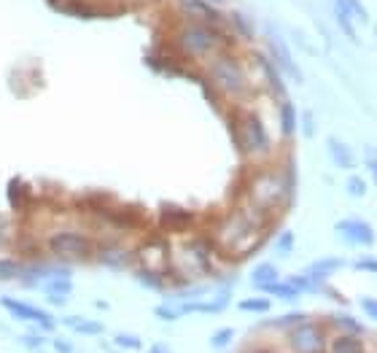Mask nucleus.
I'll return each mask as SVG.
<instances>
[{
  "mask_svg": "<svg viewBox=\"0 0 377 353\" xmlns=\"http://www.w3.org/2000/svg\"><path fill=\"white\" fill-rule=\"evenodd\" d=\"M49 248H51V254L60 256V259L78 261V259H87V256H89L92 251H94V243H92V237H87L84 232L65 230L49 237Z\"/></svg>",
  "mask_w": 377,
  "mask_h": 353,
  "instance_id": "f257e3e1",
  "label": "nucleus"
},
{
  "mask_svg": "<svg viewBox=\"0 0 377 353\" xmlns=\"http://www.w3.org/2000/svg\"><path fill=\"white\" fill-rule=\"evenodd\" d=\"M288 348L294 353H323L326 351V335L316 321H302L288 329Z\"/></svg>",
  "mask_w": 377,
  "mask_h": 353,
  "instance_id": "f03ea898",
  "label": "nucleus"
},
{
  "mask_svg": "<svg viewBox=\"0 0 377 353\" xmlns=\"http://www.w3.org/2000/svg\"><path fill=\"white\" fill-rule=\"evenodd\" d=\"M211 76L224 92H229V94L245 92V73H242V68L232 60V57H218V60L213 62Z\"/></svg>",
  "mask_w": 377,
  "mask_h": 353,
  "instance_id": "7ed1b4c3",
  "label": "nucleus"
},
{
  "mask_svg": "<svg viewBox=\"0 0 377 353\" xmlns=\"http://www.w3.org/2000/svg\"><path fill=\"white\" fill-rule=\"evenodd\" d=\"M0 305L6 307L14 318H19V321H25V323H35V326H41L44 332H51V329L57 326V321H54L46 310L30 305V302H22V299H14V297H0Z\"/></svg>",
  "mask_w": 377,
  "mask_h": 353,
  "instance_id": "20e7f679",
  "label": "nucleus"
},
{
  "mask_svg": "<svg viewBox=\"0 0 377 353\" xmlns=\"http://www.w3.org/2000/svg\"><path fill=\"white\" fill-rule=\"evenodd\" d=\"M216 44H218V35L208 25H189L181 32V49L186 54H194V57L211 54L213 49H216Z\"/></svg>",
  "mask_w": 377,
  "mask_h": 353,
  "instance_id": "39448f33",
  "label": "nucleus"
},
{
  "mask_svg": "<svg viewBox=\"0 0 377 353\" xmlns=\"http://www.w3.org/2000/svg\"><path fill=\"white\" fill-rule=\"evenodd\" d=\"M337 237L345 240L347 246H375V230L372 224H366L364 218H340L337 221Z\"/></svg>",
  "mask_w": 377,
  "mask_h": 353,
  "instance_id": "423d86ee",
  "label": "nucleus"
},
{
  "mask_svg": "<svg viewBox=\"0 0 377 353\" xmlns=\"http://www.w3.org/2000/svg\"><path fill=\"white\" fill-rule=\"evenodd\" d=\"M240 146L248 154H264L270 149V135L259 116H245L240 122Z\"/></svg>",
  "mask_w": 377,
  "mask_h": 353,
  "instance_id": "0eeeda50",
  "label": "nucleus"
},
{
  "mask_svg": "<svg viewBox=\"0 0 377 353\" xmlns=\"http://www.w3.org/2000/svg\"><path fill=\"white\" fill-rule=\"evenodd\" d=\"M270 51L272 57H275V62H278V68L280 70H286V76L291 78V81H297V84H302L304 81V76H302V68L294 62V57H291V51H288V47L280 41V35H275V32L270 30Z\"/></svg>",
  "mask_w": 377,
  "mask_h": 353,
  "instance_id": "6e6552de",
  "label": "nucleus"
},
{
  "mask_svg": "<svg viewBox=\"0 0 377 353\" xmlns=\"http://www.w3.org/2000/svg\"><path fill=\"white\" fill-rule=\"evenodd\" d=\"M286 192V184L278 178V175H267V178H259L254 184V194H257L259 205L257 208H270L272 202H278Z\"/></svg>",
  "mask_w": 377,
  "mask_h": 353,
  "instance_id": "1a4fd4ad",
  "label": "nucleus"
},
{
  "mask_svg": "<svg viewBox=\"0 0 377 353\" xmlns=\"http://www.w3.org/2000/svg\"><path fill=\"white\" fill-rule=\"evenodd\" d=\"M345 267V259H340V256H326V259H318V261H313L307 270H304V275L310 278L313 283H323L326 278L332 275V273H337V270H342Z\"/></svg>",
  "mask_w": 377,
  "mask_h": 353,
  "instance_id": "9d476101",
  "label": "nucleus"
},
{
  "mask_svg": "<svg viewBox=\"0 0 377 353\" xmlns=\"http://www.w3.org/2000/svg\"><path fill=\"white\" fill-rule=\"evenodd\" d=\"M326 151H329V156H332V162L337 165V168L350 170L353 165H356V156H353V151H350V146H347L345 140L337 138V135H329V140H326Z\"/></svg>",
  "mask_w": 377,
  "mask_h": 353,
  "instance_id": "9b49d317",
  "label": "nucleus"
},
{
  "mask_svg": "<svg viewBox=\"0 0 377 353\" xmlns=\"http://www.w3.org/2000/svg\"><path fill=\"white\" fill-rule=\"evenodd\" d=\"M194 221V216L189 211H181V208H173V205H165L162 208V227L165 230H186L189 224Z\"/></svg>",
  "mask_w": 377,
  "mask_h": 353,
  "instance_id": "f8f14e48",
  "label": "nucleus"
},
{
  "mask_svg": "<svg viewBox=\"0 0 377 353\" xmlns=\"http://www.w3.org/2000/svg\"><path fill=\"white\" fill-rule=\"evenodd\" d=\"M62 323L70 326L75 335H103V332H106V326L100 321H89V318H84V316H65Z\"/></svg>",
  "mask_w": 377,
  "mask_h": 353,
  "instance_id": "ddd939ff",
  "label": "nucleus"
},
{
  "mask_svg": "<svg viewBox=\"0 0 377 353\" xmlns=\"http://www.w3.org/2000/svg\"><path fill=\"white\" fill-rule=\"evenodd\" d=\"M329 353H364V345L356 335H337L329 342Z\"/></svg>",
  "mask_w": 377,
  "mask_h": 353,
  "instance_id": "4468645a",
  "label": "nucleus"
},
{
  "mask_svg": "<svg viewBox=\"0 0 377 353\" xmlns=\"http://www.w3.org/2000/svg\"><path fill=\"white\" fill-rule=\"evenodd\" d=\"M97 259L103 261L106 267H113V270H121V267H127V261H130V254H127L124 248H119V246H113V248H100Z\"/></svg>",
  "mask_w": 377,
  "mask_h": 353,
  "instance_id": "2eb2a0df",
  "label": "nucleus"
},
{
  "mask_svg": "<svg viewBox=\"0 0 377 353\" xmlns=\"http://www.w3.org/2000/svg\"><path fill=\"white\" fill-rule=\"evenodd\" d=\"M334 16H337V22H340V27L345 32L350 41H359V35H356V27H353V16L347 11V6L342 0H334Z\"/></svg>",
  "mask_w": 377,
  "mask_h": 353,
  "instance_id": "dca6fc26",
  "label": "nucleus"
},
{
  "mask_svg": "<svg viewBox=\"0 0 377 353\" xmlns=\"http://www.w3.org/2000/svg\"><path fill=\"white\" fill-rule=\"evenodd\" d=\"M135 280L140 286H146L151 292H165V278L162 273H156V270H135Z\"/></svg>",
  "mask_w": 377,
  "mask_h": 353,
  "instance_id": "f3484780",
  "label": "nucleus"
},
{
  "mask_svg": "<svg viewBox=\"0 0 377 353\" xmlns=\"http://www.w3.org/2000/svg\"><path fill=\"white\" fill-rule=\"evenodd\" d=\"M261 292L272 294V297H278V299H286V302H294V299H299V292L291 286V283H283V280H275V283H267V286H261Z\"/></svg>",
  "mask_w": 377,
  "mask_h": 353,
  "instance_id": "a211bd4d",
  "label": "nucleus"
},
{
  "mask_svg": "<svg viewBox=\"0 0 377 353\" xmlns=\"http://www.w3.org/2000/svg\"><path fill=\"white\" fill-rule=\"evenodd\" d=\"M251 280H254L257 289L267 286V283H275V280H278V267L270 264V261H264V264H259L257 270L251 273Z\"/></svg>",
  "mask_w": 377,
  "mask_h": 353,
  "instance_id": "6ab92c4d",
  "label": "nucleus"
},
{
  "mask_svg": "<svg viewBox=\"0 0 377 353\" xmlns=\"http://www.w3.org/2000/svg\"><path fill=\"white\" fill-rule=\"evenodd\" d=\"M280 127L286 135H294V130H297V108L291 100H283V106H280Z\"/></svg>",
  "mask_w": 377,
  "mask_h": 353,
  "instance_id": "aec40b11",
  "label": "nucleus"
},
{
  "mask_svg": "<svg viewBox=\"0 0 377 353\" xmlns=\"http://www.w3.org/2000/svg\"><path fill=\"white\" fill-rule=\"evenodd\" d=\"M44 292L70 297V294H73V280H70V278H51V280H44Z\"/></svg>",
  "mask_w": 377,
  "mask_h": 353,
  "instance_id": "412c9836",
  "label": "nucleus"
},
{
  "mask_svg": "<svg viewBox=\"0 0 377 353\" xmlns=\"http://www.w3.org/2000/svg\"><path fill=\"white\" fill-rule=\"evenodd\" d=\"M183 6L192 11V14H197L202 22H218V14L213 11L208 3H202V0H183Z\"/></svg>",
  "mask_w": 377,
  "mask_h": 353,
  "instance_id": "4be33fe9",
  "label": "nucleus"
},
{
  "mask_svg": "<svg viewBox=\"0 0 377 353\" xmlns=\"http://www.w3.org/2000/svg\"><path fill=\"white\" fill-rule=\"evenodd\" d=\"M332 321L337 323V326H342V329H345L342 335H350V332H353L356 337H359V335H364V326H361L359 321H356L353 316H345V313H334Z\"/></svg>",
  "mask_w": 377,
  "mask_h": 353,
  "instance_id": "5701e85b",
  "label": "nucleus"
},
{
  "mask_svg": "<svg viewBox=\"0 0 377 353\" xmlns=\"http://www.w3.org/2000/svg\"><path fill=\"white\" fill-rule=\"evenodd\" d=\"M237 307H240L242 313H270L272 302L267 297H251V299H242Z\"/></svg>",
  "mask_w": 377,
  "mask_h": 353,
  "instance_id": "b1692460",
  "label": "nucleus"
},
{
  "mask_svg": "<svg viewBox=\"0 0 377 353\" xmlns=\"http://www.w3.org/2000/svg\"><path fill=\"white\" fill-rule=\"evenodd\" d=\"M261 68H264V73H267V81H270L272 89H275V92L286 100V87H283V81H280V76H278V70H275V68H272V65L264 60V57H261Z\"/></svg>",
  "mask_w": 377,
  "mask_h": 353,
  "instance_id": "393cba45",
  "label": "nucleus"
},
{
  "mask_svg": "<svg viewBox=\"0 0 377 353\" xmlns=\"http://www.w3.org/2000/svg\"><path fill=\"white\" fill-rule=\"evenodd\" d=\"M294 243H297L294 232H291V230L280 232V237H278V248H275V251H278V256H283V259H286V256H291V254H294Z\"/></svg>",
  "mask_w": 377,
  "mask_h": 353,
  "instance_id": "a878e982",
  "label": "nucleus"
},
{
  "mask_svg": "<svg viewBox=\"0 0 377 353\" xmlns=\"http://www.w3.org/2000/svg\"><path fill=\"white\" fill-rule=\"evenodd\" d=\"M113 342H116L119 348H127V351H140V348H143L140 337L130 335V332H119V335H113Z\"/></svg>",
  "mask_w": 377,
  "mask_h": 353,
  "instance_id": "bb28decb",
  "label": "nucleus"
},
{
  "mask_svg": "<svg viewBox=\"0 0 377 353\" xmlns=\"http://www.w3.org/2000/svg\"><path fill=\"white\" fill-rule=\"evenodd\" d=\"M16 342L25 345V348H32V351H41L44 345H49V337H44V335H19Z\"/></svg>",
  "mask_w": 377,
  "mask_h": 353,
  "instance_id": "cd10ccee",
  "label": "nucleus"
},
{
  "mask_svg": "<svg viewBox=\"0 0 377 353\" xmlns=\"http://www.w3.org/2000/svg\"><path fill=\"white\" fill-rule=\"evenodd\" d=\"M232 340H235V329H229V326H224V329L213 332L211 345H213V348H226V345H229Z\"/></svg>",
  "mask_w": 377,
  "mask_h": 353,
  "instance_id": "c85d7f7f",
  "label": "nucleus"
},
{
  "mask_svg": "<svg viewBox=\"0 0 377 353\" xmlns=\"http://www.w3.org/2000/svg\"><path fill=\"white\" fill-rule=\"evenodd\" d=\"M342 3H345V6H347V11H350V16H356V19H359V22H364V25L369 22V14H366V8H364L361 0H342Z\"/></svg>",
  "mask_w": 377,
  "mask_h": 353,
  "instance_id": "c756f323",
  "label": "nucleus"
},
{
  "mask_svg": "<svg viewBox=\"0 0 377 353\" xmlns=\"http://www.w3.org/2000/svg\"><path fill=\"white\" fill-rule=\"evenodd\" d=\"M302 321H307V316H304V313H288V316L275 318L272 326H286V329H291V326H297V323H302Z\"/></svg>",
  "mask_w": 377,
  "mask_h": 353,
  "instance_id": "7c9ffc66",
  "label": "nucleus"
},
{
  "mask_svg": "<svg viewBox=\"0 0 377 353\" xmlns=\"http://www.w3.org/2000/svg\"><path fill=\"white\" fill-rule=\"evenodd\" d=\"M154 316H156L159 321H178V318H181V313H178L175 307H170V305L154 307Z\"/></svg>",
  "mask_w": 377,
  "mask_h": 353,
  "instance_id": "2f4dec72",
  "label": "nucleus"
},
{
  "mask_svg": "<svg viewBox=\"0 0 377 353\" xmlns=\"http://www.w3.org/2000/svg\"><path fill=\"white\" fill-rule=\"evenodd\" d=\"M345 189H347V194H350V197H364V194H366V181L359 178V175H353V178L347 181Z\"/></svg>",
  "mask_w": 377,
  "mask_h": 353,
  "instance_id": "473e14b6",
  "label": "nucleus"
},
{
  "mask_svg": "<svg viewBox=\"0 0 377 353\" xmlns=\"http://www.w3.org/2000/svg\"><path fill=\"white\" fill-rule=\"evenodd\" d=\"M302 130H304L307 138L316 135V116H313V111H304V113H302Z\"/></svg>",
  "mask_w": 377,
  "mask_h": 353,
  "instance_id": "72a5a7b5",
  "label": "nucleus"
},
{
  "mask_svg": "<svg viewBox=\"0 0 377 353\" xmlns=\"http://www.w3.org/2000/svg\"><path fill=\"white\" fill-rule=\"evenodd\" d=\"M356 270H361V273H375L377 275V259L375 256H361V259L353 264Z\"/></svg>",
  "mask_w": 377,
  "mask_h": 353,
  "instance_id": "f704fd0d",
  "label": "nucleus"
},
{
  "mask_svg": "<svg viewBox=\"0 0 377 353\" xmlns=\"http://www.w3.org/2000/svg\"><path fill=\"white\" fill-rule=\"evenodd\" d=\"M361 310L372 318V321H377V299H372V297H361Z\"/></svg>",
  "mask_w": 377,
  "mask_h": 353,
  "instance_id": "c9c22d12",
  "label": "nucleus"
},
{
  "mask_svg": "<svg viewBox=\"0 0 377 353\" xmlns=\"http://www.w3.org/2000/svg\"><path fill=\"white\" fill-rule=\"evenodd\" d=\"M51 348H54L57 353H75L73 342H70V340H62V337L51 340Z\"/></svg>",
  "mask_w": 377,
  "mask_h": 353,
  "instance_id": "e433bc0d",
  "label": "nucleus"
},
{
  "mask_svg": "<svg viewBox=\"0 0 377 353\" xmlns=\"http://www.w3.org/2000/svg\"><path fill=\"white\" fill-rule=\"evenodd\" d=\"M149 353H173V351L167 348L165 342H156V345H151V348H149Z\"/></svg>",
  "mask_w": 377,
  "mask_h": 353,
  "instance_id": "4c0bfd02",
  "label": "nucleus"
},
{
  "mask_svg": "<svg viewBox=\"0 0 377 353\" xmlns=\"http://www.w3.org/2000/svg\"><path fill=\"white\" fill-rule=\"evenodd\" d=\"M259 353H278V351H259Z\"/></svg>",
  "mask_w": 377,
  "mask_h": 353,
  "instance_id": "58836bf2",
  "label": "nucleus"
},
{
  "mask_svg": "<svg viewBox=\"0 0 377 353\" xmlns=\"http://www.w3.org/2000/svg\"><path fill=\"white\" fill-rule=\"evenodd\" d=\"M375 35H377V27H375Z\"/></svg>",
  "mask_w": 377,
  "mask_h": 353,
  "instance_id": "ea45409f",
  "label": "nucleus"
}]
</instances>
